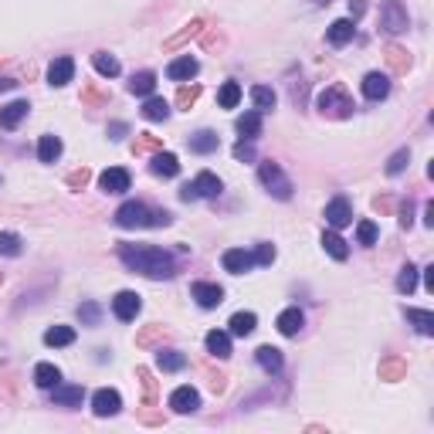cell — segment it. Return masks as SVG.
<instances>
[{"instance_id":"36","label":"cell","mask_w":434,"mask_h":434,"mask_svg":"<svg viewBox=\"0 0 434 434\" xmlns=\"http://www.w3.org/2000/svg\"><path fill=\"white\" fill-rule=\"evenodd\" d=\"M251 102H255L258 112H272L279 99H275V92H272L268 85H255V88H251Z\"/></svg>"},{"instance_id":"10","label":"cell","mask_w":434,"mask_h":434,"mask_svg":"<svg viewBox=\"0 0 434 434\" xmlns=\"http://www.w3.org/2000/svg\"><path fill=\"white\" fill-rule=\"evenodd\" d=\"M326 221H330L332 231L353 224V207H350V201H346V197H332L330 204H326Z\"/></svg>"},{"instance_id":"42","label":"cell","mask_w":434,"mask_h":434,"mask_svg":"<svg viewBox=\"0 0 434 434\" xmlns=\"http://www.w3.org/2000/svg\"><path fill=\"white\" fill-rule=\"evenodd\" d=\"M404 370H408V366H404V359H397V357H387L380 363V377H383V380H401V377H404Z\"/></svg>"},{"instance_id":"51","label":"cell","mask_w":434,"mask_h":434,"mask_svg":"<svg viewBox=\"0 0 434 434\" xmlns=\"http://www.w3.org/2000/svg\"><path fill=\"white\" fill-rule=\"evenodd\" d=\"M234 160H238V163H245V160H255V146L241 139V143L234 146Z\"/></svg>"},{"instance_id":"21","label":"cell","mask_w":434,"mask_h":434,"mask_svg":"<svg viewBox=\"0 0 434 434\" xmlns=\"http://www.w3.org/2000/svg\"><path fill=\"white\" fill-rule=\"evenodd\" d=\"M27 109H31V105H27L24 99L7 102L3 109H0V126H3V129H17V126H21V119L27 116Z\"/></svg>"},{"instance_id":"3","label":"cell","mask_w":434,"mask_h":434,"mask_svg":"<svg viewBox=\"0 0 434 434\" xmlns=\"http://www.w3.org/2000/svg\"><path fill=\"white\" fill-rule=\"evenodd\" d=\"M258 177H261V183L268 187L272 197H279V201H292V180L281 173V166L275 163V160H261V163H258Z\"/></svg>"},{"instance_id":"57","label":"cell","mask_w":434,"mask_h":434,"mask_svg":"<svg viewBox=\"0 0 434 434\" xmlns=\"http://www.w3.org/2000/svg\"><path fill=\"white\" fill-rule=\"evenodd\" d=\"M424 224L434 228V204H424Z\"/></svg>"},{"instance_id":"38","label":"cell","mask_w":434,"mask_h":434,"mask_svg":"<svg viewBox=\"0 0 434 434\" xmlns=\"http://www.w3.org/2000/svg\"><path fill=\"white\" fill-rule=\"evenodd\" d=\"M201 31H204V21H201V17H194L190 24H187L183 31H180L177 38H170V41H166V52H177V48L183 45V41H187V38H197Z\"/></svg>"},{"instance_id":"17","label":"cell","mask_w":434,"mask_h":434,"mask_svg":"<svg viewBox=\"0 0 434 434\" xmlns=\"http://www.w3.org/2000/svg\"><path fill=\"white\" fill-rule=\"evenodd\" d=\"M201 72V65H197V58H190V54H183V58H173L170 61V68H166V78L170 82H190V78Z\"/></svg>"},{"instance_id":"25","label":"cell","mask_w":434,"mask_h":434,"mask_svg":"<svg viewBox=\"0 0 434 434\" xmlns=\"http://www.w3.org/2000/svg\"><path fill=\"white\" fill-rule=\"evenodd\" d=\"M255 326H258L255 312H234V316H231V323H228V332H231V336H251Z\"/></svg>"},{"instance_id":"59","label":"cell","mask_w":434,"mask_h":434,"mask_svg":"<svg viewBox=\"0 0 434 434\" xmlns=\"http://www.w3.org/2000/svg\"><path fill=\"white\" fill-rule=\"evenodd\" d=\"M316 3H330V0H316Z\"/></svg>"},{"instance_id":"48","label":"cell","mask_w":434,"mask_h":434,"mask_svg":"<svg viewBox=\"0 0 434 434\" xmlns=\"http://www.w3.org/2000/svg\"><path fill=\"white\" fill-rule=\"evenodd\" d=\"M251 255H255V265H272L275 261V245H258Z\"/></svg>"},{"instance_id":"29","label":"cell","mask_w":434,"mask_h":434,"mask_svg":"<svg viewBox=\"0 0 434 434\" xmlns=\"http://www.w3.org/2000/svg\"><path fill=\"white\" fill-rule=\"evenodd\" d=\"M156 366H160L163 373H177V370L187 366V357H183L180 350H160V353H156Z\"/></svg>"},{"instance_id":"56","label":"cell","mask_w":434,"mask_h":434,"mask_svg":"<svg viewBox=\"0 0 434 434\" xmlns=\"http://www.w3.org/2000/svg\"><path fill=\"white\" fill-rule=\"evenodd\" d=\"M424 288L434 292V265H431V268H424Z\"/></svg>"},{"instance_id":"53","label":"cell","mask_w":434,"mask_h":434,"mask_svg":"<svg viewBox=\"0 0 434 434\" xmlns=\"http://www.w3.org/2000/svg\"><path fill=\"white\" fill-rule=\"evenodd\" d=\"M414 224V207H410V201L404 207H401V228H410Z\"/></svg>"},{"instance_id":"14","label":"cell","mask_w":434,"mask_h":434,"mask_svg":"<svg viewBox=\"0 0 434 434\" xmlns=\"http://www.w3.org/2000/svg\"><path fill=\"white\" fill-rule=\"evenodd\" d=\"M353 34H357V21L343 17V21H332V24H330V31H326V41H330L332 48H343V45H350V41H353Z\"/></svg>"},{"instance_id":"4","label":"cell","mask_w":434,"mask_h":434,"mask_svg":"<svg viewBox=\"0 0 434 434\" xmlns=\"http://www.w3.org/2000/svg\"><path fill=\"white\" fill-rule=\"evenodd\" d=\"M221 190H224L221 177H214V173H207V170H204V173H197V177L180 190V201L194 204V201H201V197H217Z\"/></svg>"},{"instance_id":"18","label":"cell","mask_w":434,"mask_h":434,"mask_svg":"<svg viewBox=\"0 0 434 434\" xmlns=\"http://www.w3.org/2000/svg\"><path fill=\"white\" fill-rule=\"evenodd\" d=\"M275 326H279L281 336H299L302 326H306V316H302V309L299 306H292V309H285V312H279Z\"/></svg>"},{"instance_id":"33","label":"cell","mask_w":434,"mask_h":434,"mask_svg":"<svg viewBox=\"0 0 434 434\" xmlns=\"http://www.w3.org/2000/svg\"><path fill=\"white\" fill-rule=\"evenodd\" d=\"M61 156V139L58 136H41L38 139V160L41 163H54Z\"/></svg>"},{"instance_id":"27","label":"cell","mask_w":434,"mask_h":434,"mask_svg":"<svg viewBox=\"0 0 434 434\" xmlns=\"http://www.w3.org/2000/svg\"><path fill=\"white\" fill-rule=\"evenodd\" d=\"M34 383L41 387V390H52L61 383V370L54 366V363H38L34 366Z\"/></svg>"},{"instance_id":"20","label":"cell","mask_w":434,"mask_h":434,"mask_svg":"<svg viewBox=\"0 0 434 434\" xmlns=\"http://www.w3.org/2000/svg\"><path fill=\"white\" fill-rule=\"evenodd\" d=\"M204 346H207V353H210V357L228 359V357H231V332L210 330V332L204 336Z\"/></svg>"},{"instance_id":"32","label":"cell","mask_w":434,"mask_h":434,"mask_svg":"<svg viewBox=\"0 0 434 434\" xmlns=\"http://www.w3.org/2000/svg\"><path fill=\"white\" fill-rule=\"evenodd\" d=\"M408 323L421 332V336H431L434 332V316L428 309H408Z\"/></svg>"},{"instance_id":"15","label":"cell","mask_w":434,"mask_h":434,"mask_svg":"<svg viewBox=\"0 0 434 434\" xmlns=\"http://www.w3.org/2000/svg\"><path fill=\"white\" fill-rule=\"evenodd\" d=\"M75 75V61L68 58V54H61V58H54L52 65H48V82H52L54 88H61V85H68Z\"/></svg>"},{"instance_id":"58","label":"cell","mask_w":434,"mask_h":434,"mask_svg":"<svg viewBox=\"0 0 434 434\" xmlns=\"http://www.w3.org/2000/svg\"><path fill=\"white\" fill-rule=\"evenodd\" d=\"M14 85H17L14 78H0V92H7V88H14Z\"/></svg>"},{"instance_id":"16","label":"cell","mask_w":434,"mask_h":434,"mask_svg":"<svg viewBox=\"0 0 434 434\" xmlns=\"http://www.w3.org/2000/svg\"><path fill=\"white\" fill-rule=\"evenodd\" d=\"M363 95L370 99V102H380L390 95V78L383 75V72H370V75L363 78Z\"/></svg>"},{"instance_id":"55","label":"cell","mask_w":434,"mask_h":434,"mask_svg":"<svg viewBox=\"0 0 434 434\" xmlns=\"http://www.w3.org/2000/svg\"><path fill=\"white\" fill-rule=\"evenodd\" d=\"M123 132H126V123H112L109 126V139H123Z\"/></svg>"},{"instance_id":"2","label":"cell","mask_w":434,"mask_h":434,"mask_svg":"<svg viewBox=\"0 0 434 434\" xmlns=\"http://www.w3.org/2000/svg\"><path fill=\"white\" fill-rule=\"evenodd\" d=\"M316 109H319L326 119H350L357 105H353L350 92H346L343 85H330V88H323V92L316 95Z\"/></svg>"},{"instance_id":"24","label":"cell","mask_w":434,"mask_h":434,"mask_svg":"<svg viewBox=\"0 0 434 434\" xmlns=\"http://www.w3.org/2000/svg\"><path fill=\"white\" fill-rule=\"evenodd\" d=\"M187 146H190L194 153H214V150L221 146V139H217V132H210V129H201V132H194V136L187 139Z\"/></svg>"},{"instance_id":"12","label":"cell","mask_w":434,"mask_h":434,"mask_svg":"<svg viewBox=\"0 0 434 434\" xmlns=\"http://www.w3.org/2000/svg\"><path fill=\"white\" fill-rule=\"evenodd\" d=\"M99 187H102L105 194H126L129 190V170L123 166H109L99 173Z\"/></svg>"},{"instance_id":"13","label":"cell","mask_w":434,"mask_h":434,"mask_svg":"<svg viewBox=\"0 0 434 434\" xmlns=\"http://www.w3.org/2000/svg\"><path fill=\"white\" fill-rule=\"evenodd\" d=\"M170 408L177 410V414H194V410L201 408V394L194 387H177L170 394Z\"/></svg>"},{"instance_id":"5","label":"cell","mask_w":434,"mask_h":434,"mask_svg":"<svg viewBox=\"0 0 434 434\" xmlns=\"http://www.w3.org/2000/svg\"><path fill=\"white\" fill-rule=\"evenodd\" d=\"M116 224L119 228H153V210L146 204H139V201H129L116 210Z\"/></svg>"},{"instance_id":"39","label":"cell","mask_w":434,"mask_h":434,"mask_svg":"<svg viewBox=\"0 0 434 434\" xmlns=\"http://www.w3.org/2000/svg\"><path fill=\"white\" fill-rule=\"evenodd\" d=\"M21 251H24L21 238H17L14 231H0V255H3V258H17Z\"/></svg>"},{"instance_id":"45","label":"cell","mask_w":434,"mask_h":434,"mask_svg":"<svg viewBox=\"0 0 434 434\" xmlns=\"http://www.w3.org/2000/svg\"><path fill=\"white\" fill-rule=\"evenodd\" d=\"M163 143H160V136H150V132H143L136 143H132V153L143 156V153H153V150H160Z\"/></svg>"},{"instance_id":"8","label":"cell","mask_w":434,"mask_h":434,"mask_svg":"<svg viewBox=\"0 0 434 434\" xmlns=\"http://www.w3.org/2000/svg\"><path fill=\"white\" fill-rule=\"evenodd\" d=\"M92 410H95L99 417H112V414H119V410H123V397H119V390H109V387L95 390V394H92Z\"/></svg>"},{"instance_id":"1","label":"cell","mask_w":434,"mask_h":434,"mask_svg":"<svg viewBox=\"0 0 434 434\" xmlns=\"http://www.w3.org/2000/svg\"><path fill=\"white\" fill-rule=\"evenodd\" d=\"M119 261L129 272H139L146 279H173L177 275L173 255L163 248H153V245H119Z\"/></svg>"},{"instance_id":"11","label":"cell","mask_w":434,"mask_h":434,"mask_svg":"<svg viewBox=\"0 0 434 434\" xmlns=\"http://www.w3.org/2000/svg\"><path fill=\"white\" fill-rule=\"evenodd\" d=\"M139 309H143V299H139L136 292H119V295L112 299V312H116V319H123V323H132V319L139 316Z\"/></svg>"},{"instance_id":"30","label":"cell","mask_w":434,"mask_h":434,"mask_svg":"<svg viewBox=\"0 0 434 434\" xmlns=\"http://www.w3.org/2000/svg\"><path fill=\"white\" fill-rule=\"evenodd\" d=\"M166 116H170V102H166V99H156V95H150L146 105H143V119H146V123H163Z\"/></svg>"},{"instance_id":"19","label":"cell","mask_w":434,"mask_h":434,"mask_svg":"<svg viewBox=\"0 0 434 434\" xmlns=\"http://www.w3.org/2000/svg\"><path fill=\"white\" fill-rule=\"evenodd\" d=\"M52 401L58 408H78L85 401V390L72 387V383H58V387H52Z\"/></svg>"},{"instance_id":"54","label":"cell","mask_w":434,"mask_h":434,"mask_svg":"<svg viewBox=\"0 0 434 434\" xmlns=\"http://www.w3.org/2000/svg\"><path fill=\"white\" fill-rule=\"evenodd\" d=\"M170 221H173V217H170L166 210H153V228H166Z\"/></svg>"},{"instance_id":"49","label":"cell","mask_w":434,"mask_h":434,"mask_svg":"<svg viewBox=\"0 0 434 434\" xmlns=\"http://www.w3.org/2000/svg\"><path fill=\"white\" fill-rule=\"evenodd\" d=\"M136 377H139V383H143V390H146V401H153V394H156L153 373H150L146 366H139V370H136Z\"/></svg>"},{"instance_id":"44","label":"cell","mask_w":434,"mask_h":434,"mask_svg":"<svg viewBox=\"0 0 434 434\" xmlns=\"http://www.w3.org/2000/svg\"><path fill=\"white\" fill-rule=\"evenodd\" d=\"M201 99V85H180V92H177V105L180 109H187L190 112V105Z\"/></svg>"},{"instance_id":"23","label":"cell","mask_w":434,"mask_h":434,"mask_svg":"<svg viewBox=\"0 0 434 434\" xmlns=\"http://www.w3.org/2000/svg\"><path fill=\"white\" fill-rule=\"evenodd\" d=\"M258 366L272 377V373H281V350H275V346H258Z\"/></svg>"},{"instance_id":"34","label":"cell","mask_w":434,"mask_h":434,"mask_svg":"<svg viewBox=\"0 0 434 434\" xmlns=\"http://www.w3.org/2000/svg\"><path fill=\"white\" fill-rule=\"evenodd\" d=\"M153 88H156L153 72H136V75L129 78V92L132 95H153Z\"/></svg>"},{"instance_id":"9","label":"cell","mask_w":434,"mask_h":434,"mask_svg":"<svg viewBox=\"0 0 434 434\" xmlns=\"http://www.w3.org/2000/svg\"><path fill=\"white\" fill-rule=\"evenodd\" d=\"M221 265H224V272H231V275H245V272L255 268V255L245 251V248H228L224 258H221Z\"/></svg>"},{"instance_id":"22","label":"cell","mask_w":434,"mask_h":434,"mask_svg":"<svg viewBox=\"0 0 434 434\" xmlns=\"http://www.w3.org/2000/svg\"><path fill=\"white\" fill-rule=\"evenodd\" d=\"M234 129H238V136L245 139V143H251V139H258L261 136V112H245L238 123H234Z\"/></svg>"},{"instance_id":"40","label":"cell","mask_w":434,"mask_h":434,"mask_svg":"<svg viewBox=\"0 0 434 434\" xmlns=\"http://www.w3.org/2000/svg\"><path fill=\"white\" fill-rule=\"evenodd\" d=\"M387 65L401 75V72H408V68H410V54L404 52L401 45H390V48H387Z\"/></svg>"},{"instance_id":"37","label":"cell","mask_w":434,"mask_h":434,"mask_svg":"<svg viewBox=\"0 0 434 434\" xmlns=\"http://www.w3.org/2000/svg\"><path fill=\"white\" fill-rule=\"evenodd\" d=\"M241 95H245V92H241L238 82H224L221 92H217V105H221V109H234V105L241 102Z\"/></svg>"},{"instance_id":"47","label":"cell","mask_w":434,"mask_h":434,"mask_svg":"<svg viewBox=\"0 0 434 434\" xmlns=\"http://www.w3.org/2000/svg\"><path fill=\"white\" fill-rule=\"evenodd\" d=\"M99 316H102V312H99V306H95V302H85V306H78V319H82L85 326H99Z\"/></svg>"},{"instance_id":"52","label":"cell","mask_w":434,"mask_h":434,"mask_svg":"<svg viewBox=\"0 0 434 434\" xmlns=\"http://www.w3.org/2000/svg\"><path fill=\"white\" fill-rule=\"evenodd\" d=\"M366 14V0H350V21H357Z\"/></svg>"},{"instance_id":"7","label":"cell","mask_w":434,"mask_h":434,"mask_svg":"<svg viewBox=\"0 0 434 434\" xmlns=\"http://www.w3.org/2000/svg\"><path fill=\"white\" fill-rule=\"evenodd\" d=\"M190 295L197 299L201 309H217L224 302V288L214 285V281H194V285H190Z\"/></svg>"},{"instance_id":"46","label":"cell","mask_w":434,"mask_h":434,"mask_svg":"<svg viewBox=\"0 0 434 434\" xmlns=\"http://www.w3.org/2000/svg\"><path fill=\"white\" fill-rule=\"evenodd\" d=\"M410 163V150H397V153L390 156V163H387V177H397V173H404V166Z\"/></svg>"},{"instance_id":"6","label":"cell","mask_w":434,"mask_h":434,"mask_svg":"<svg viewBox=\"0 0 434 434\" xmlns=\"http://www.w3.org/2000/svg\"><path fill=\"white\" fill-rule=\"evenodd\" d=\"M410 24L408 7L401 0H383L380 3V31L383 34H401Z\"/></svg>"},{"instance_id":"31","label":"cell","mask_w":434,"mask_h":434,"mask_svg":"<svg viewBox=\"0 0 434 434\" xmlns=\"http://www.w3.org/2000/svg\"><path fill=\"white\" fill-rule=\"evenodd\" d=\"M323 248H326V255H332L336 261H346L350 258V248H346V241L336 234V231H326L323 234Z\"/></svg>"},{"instance_id":"28","label":"cell","mask_w":434,"mask_h":434,"mask_svg":"<svg viewBox=\"0 0 434 434\" xmlns=\"http://www.w3.org/2000/svg\"><path fill=\"white\" fill-rule=\"evenodd\" d=\"M92 65H95V72L102 78H116L119 72H123V65H119V58L109 52H95L92 54Z\"/></svg>"},{"instance_id":"50","label":"cell","mask_w":434,"mask_h":434,"mask_svg":"<svg viewBox=\"0 0 434 434\" xmlns=\"http://www.w3.org/2000/svg\"><path fill=\"white\" fill-rule=\"evenodd\" d=\"M88 180H92V170H85V166H82V170H75V173L68 177V187H72V190H82Z\"/></svg>"},{"instance_id":"35","label":"cell","mask_w":434,"mask_h":434,"mask_svg":"<svg viewBox=\"0 0 434 434\" xmlns=\"http://www.w3.org/2000/svg\"><path fill=\"white\" fill-rule=\"evenodd\" d=\"M75 343V330L72 326H52L45 332V346H72Z\"/></svg>"},{"instance_id":"26","label":"cell","mask_w":434,"mask_h":434,"mask_svg":"<svg viewBox=\"0 0 434 434\" xmlns=\"http://www.w3.org/2000/svg\"><path fill=\"white\" fill-rule=\"evenodd\" d=\"M150 170H153L156 177H177L180 173V160L173 153H156L150 160Z\"/></svg>"},{"instance_id":"43","label":"cell","mask_w":434,"mask_h":434,"mask_svg":"<svg viewBox=\"0 0 434 434\" xmlns=\"http://www.w3.org/2000/svg\"><path fill=\"white\" fill-rule=\"evenodd\" d=\"M357 241L363 248H373L377 245V224L373 221H359L357 224Z\"/></svg>"},{"instance_id":"41","label":"cell","mask_w":434,"mask_h":434,"mask_svg":"<svg viewBox=\"0 0 434 434\" xmlns=\"http://www.w3.org/2000/svg\"><path fill=\"white\" fill-rule=\"evenodd\" d=\"M414 288H417V268L408 261V265L401 268V275H397V292H401V295H410Z\"/></svg>"}]
</instances>
